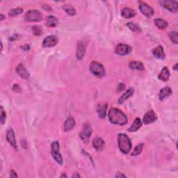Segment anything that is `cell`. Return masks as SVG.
Instances as JSON below:
<instances>
[{"mask_svg":"<svg viewBox=\"0 0 178 178\" xmlns=\"http://www.w3.org/2000/svg\"><path fill=\"white\" fill-rule=\"evenodd\" d=\"M141 126H142V121H141V120L140 118H136L134 120V121L133 122V123H132V125L130 126V127L129 128L128 131L130 132H137L141 127Z\"/></svg>","mask_w":178,"mask_h":178,"instance_id":"21","label":"cell"},{"mask_svg":"<svg viewBox=\"0 0 178 178\" xmlns=\"http://www.w3.org/2000/svg\"><path fill=\"white\" fill-rule=\"evenodd\" d=\"M22 49L25 50V51H27V50H29V45H25V46L22 47Z\"/></svg>","mask_w":178,"mask_h":178,"instance_id":"38","label":"cell"},{"mask_svg":"<svg viewBox=\"0 0 178 178\" xmlns=\"http://www.w3.org/2000/svg\"><path fill=\"white\" fill-rule=\"evenodd\" d=\"M169 37L171 41L175 44H177L178 43V37H177V31H173L169 34Z\"/></svg>","mask_w":178,"mask_h":178,"instance_id":"32","label":"cell"},{"mask_svg":"<svg viewBox=\"0 0 178 178\" xmlns=\"http://www.w3.org/2000/svg\"><path fill=\"white\" fill-rule=\"evenodd\" d=\"M10 177H13V178H17L18 176L17 173H16V171L14 170H11L10 172Z\"/></svg>","mask_w":178,"mask_h":178,"instance_id":"36","label":"cell"},{"mask_svg":"<svg viewBox=\"0 0 178 178\" xmlns=\"http://www.w3.org/2000/svg\"><path fill=\"white\" fill-rule=\"evenodd\" d=\"M156 120H157V116H156V114L153 110H150L145 114L143 118V123L147 125L155 122Z\"/></svg>","mask_w":178,"mask_h":178,"instance_id":"12","label":"cell"},{"mask_svg":"<svg viewBox=\"0 0 178 178\" xmlns=\"http://www.w3.org/2000/svg\"><path fill=\"white\" fill-rule=\"evenodd\" d=\"M25 17L29 22H40L43 20V15L38 10H30L25 13Z\"/></svg>","mask_w":178,"mask_h":178,"instance_id":"5","label":"cell"},{"mask_svg":"<svg viewBox=\"0 0 178 178\" xmlns=\"http://www.w3.org/2000/svg\"><path fill=\"white\" fill-rule=\"evenodd\" d=\"M121 15L125 18H131L136 16V13L134 10L129 8H124L122 10Z\"/></svg>","mask_w":178,"mask_h":178,"instance_id":"24","label":"cell"},{"mask_svg":"<svg viewBox=\"0 0 178 178\" xmlns=\"http://www.w3.org/2000/svg\"><path fill=\"white\" fill-rule=\"evenodd\" d=\"M51 154H52V157L54 158L59 164L62 165L63 164V157L60 153V146L59 143L58 141H54L52 143L51 146Z\"/></svg>","mask_w":178,"mask_h":178,"instance_id":"4","label":"cell"},{"mask_svg":"<svg viewBox=\"0 0 178 178\" xmlns=\"http://www.w3.org/2000/svg\"><path fill=\"white\" fill-rule=\"evenodd\" d=\"M173 69H174L175 70H177V63H176V64L174 65V68H173Z\"/></svg>","mask_w":178,"mask_h":178,"instance_id":"42","label":"cell"},{"mask_svg":"<svg viewBox=\"0 0 178 178\" xmlns=\"http://www.w3.org/2000/svg\"><path fill=\"white\" fill-rule=\"evenodd\" d=\"M31 30L33 31V34L35 36H41L43 34V28H42L41 26L39 25H35L34 26H32Z\"/></svg>","mask_w":178,"mask_h":178,"instance_id":"29","label":"cell"},{"mask_svg":"<svg viewBox=\"0 0 178 178\" xmlns=\"http://www.w3.org/2000/svg\"><path fill=\"white\" fill-rule=\"evenodd\" d=\"M108 119L114 125H125L127 123V117L121 110L116 108H111L108 111Z\"/></svg>","mask_w":178,"mask_h":178,"instance_id":"1","label":"cell"},{"mask_svg":"<svg viewBox=\"0 0 178 178\" xmlns=\"http://www.w3.org/2000/svg\"><path fill=\"white\" fill-rule=\"evenodd\" d=\"M161 4L171 12H177L178 10V4L176 1H162Z\"/></svg>","mask_w":178,"mask_h":178,"instance_id":"13","label":"cell"},{"mask_svg":"<svg viewBox=\"0 0 178 178\" xmlns=\"http://www.w3.org/2000/svg\"><path fill=\"white\" fill-rule=\"evenodd\" d=\"M43 8L45 9V10H47V11H50L51 9H52V8H51V7H48V6H47V5L45 6V7H43Z\"/></svg>","mask_w":178,"mask_h":178,"instance_id":"40","label":"cell"},{"mask_svg":"<svg viewBox=\"0 0 178 178\" xmlns=\"http://www.w3.org/2000/svg\"><path fill=\"white\" fill-rule=\"evenodd\" d=\"M73 177H80V176L79 174H75V175H74L73 176H72Z\"/></svg>","mask_w":178,"mask_h":178,"instance_id":"43","label":"cell"},{"mask_svg":"<svg viewBox=\"0 0 178 178\" xmlns=\"http://www.w3.org/2000/svg\"><path fill=\"white\" fill-rule=\"evenodd\" d=\"M75 126V120L72 117H69L68 118L65 120L63 125V129H64L65 132H68L73 129Z\"/></svg>","mask_w":178,"mask_h":178,"instance_id":"19","label":"cell"},{"mask_svg":"<svg viewBox=\"0 0 178 178\" xmlns=\"http://www.w3.org/2000/svg\"><path fill=\"white\" fill-rule=\"evenodd\" d=\"M126 177V176H125L124 174H122V173H118L116 176V177Z\"/></svg>","mask_w":178,"mask_h":178,"instance_id":"37","label":"cell"},{"mask_svg":"<svg viewBox=\"0 0 178 178\" xmlns=\"http://www.w3.org/2000/svg\"><path fill=\"white\" fill-rule=\"evenodd\" d=\"M21 143H22V146H23L25 148H26V146H27V143H26V141H25V143H23L22 140H21Z\"/></svg>","mask_w":178,"mask_h":178,"instance_id":"39","label":"cell"},{"mask_svg":"<svg viewBox=\"0 0 178 178\" xmlns=\"http://www.w3.org/2000/svg\"><path fill=\"white\" fill-rule=\"evenodd\" d=\"M118 143L120 151L124 154H128L132 150V142L128 136L120 133L118 136Z\"/></svg>","mask_w":178,"mask_h":178,"instance_id":"2","label":"cell"},{"mask_svg":"<svg viewBox=\"0 0 178 178\" xmlns=\"http://www.w3.org/2000/svg\"><path fill=\"white\" fill-rule=\"evenodd\" d=\"M125 89V85L123 83H120L117 87V91L120 92Z\"/></svg>","mask_w":178,"mask_h":178,"instance_id":"34","label":"cell"},{"mask_svg":"<svg viewBox=\"0 0 178 178\" xmlns=\"http://www.w3.org/2000/svg\"><path fill=\"white\" fill-rule=\"evenodd\" d=\"M152 54L156 58L159 59H164L165 58V53L164 48L161 46H158L152 50Z\"/></svg>","mask_w":178,"mask_h":178,"instance_id":"20","label":"cell"},{"mask_svg":"<svg viewBox=\"0 0 178 178\" xmlns=\"http://www.w3.org/2000/svg\"><path fill=\"white\" fill-rule=\"evenodd\" d=\"M4 18H5V16H4V15H3V14L0 15V20L2 21L4 19Z\"/></svg>","mask_w":178,"mask_h":178,"instance_id":"41","label":"cell"},{"mask_svg":"<svg viewBox=\"0 0 178 178\" xmlns=\"http://www.w3.org/2000/svg\"><path fill=\"white\" fill-rule=\"evenodd\" d=\"M154 21H155L156 26L160 29H164L168 26V23L166 21H165L163 19H160V18H156Z\"/></svg>","mask_w":178,"mask_h":178,"instance_id":"26","label":"cell"},{"mask_svg":"<svg viewBox=\"0 0 178 178\" xmlns=\"http://www.w3.org/2000/svg\"><path fill=\"white\" fill-rule=\"evenodd\" d=\"M61 177H67V176H65V175H63V176H61Z\"/></svg>","mask_w":178,"mask_h":178,"instance_id":"44","label":"cell"},{"mask_svg":"<svg viewBox=\"0 0 178 178\" xmlns=\"http://www.w3.org/2000/svg\"><path fill=\"white\" fill-rule=\"evenodd\" d=\"M90 70L93 75L98 77H103L105 75V70L101 63L97 61H92L90 64Z\"/></svg>","mask_w":178,"mask_h":178,"instance_id":"3","label":"cell"},{"mask_svg":"<svg viewBox=\"0 0 178 178\" xmlns=\"http://www.w3.org/2000/svg\"><path fill=\"white\" fill-rule=\"evenodd\" d=\"M134 89L133 88L128 89L126 90V92L125 93H123V94L119 98L118 100V104H123V102H125L127 100V99L130 98L131 96L134 94Z\"/></svg>","mask_w":178,"mask_h":178,"instance_id":"15","label":"cell"},{"mask_svg":"<svg viewBox=\"0 0 178 178\" xmlns=\"http://www.w3.org/2000/svg\"><path fill=\"white\" fill-rule=\"evenodd\" d=\"M86 51V44L84 41H79L77 44L76 56L77 59L81 60L84 58Z\"/></svg>","mask_w":178,"mask_h":178,"instance_id":"9","label":"cell"},{"mask_svg":"<svg viewBox=\"0 0 178 178\" xmlns=\"http://www.w3.org/2000/svg\"><path fill=\"white\" fill-rule=\"evenodd\" d=\"M6 118H7V114L4 110L3 109V107H1V123L2 124H4L6 121Z\"/></svg>","mask_w":178,"mask_h":178,"instance_id":"33","label":"cell"},{"mask_svg":"<svg viewBox=\"0 0 178 178\" xmlns=\"http://www.w3.org/2000/svg\"><path fill=\"white\" fill-rule=\"evenodd\" d=\"M131 51V47L129 46V45L126 44H123L120 43L116 46L115 52L117 54L121 56L126 55V54H129Z\"/></svg>","mask_w":178,"mask_h":178,"instance_id":"10","label":"cell"},{"mask_svg":"<svg viewBox=\"0 0 178 178\" xmlns=\"http://www.w3.org/2000/svg\"><path fill=\"white\" fill-rule=\"evenodd\" d=\"M127 26L132 31H134V32L141 31V28L139 27V26L137 25V24H134L133 22H129L127 23Z\"/></svg>","mask_w":178,"mask_h":178,"instance_id":"31","label":"cell"},{"mask_svg":"<svg viewBox=\"0 0 178 178\" xmlns=\"http://www.w3.org/2000/svg\"><path fill=\"white\" fill-rule=\"evenodd\" d=\"M170 75H170L169 70L167 68V67H164L162 69V70L161 71L160 74L159 75L158 78H159V79H160L161 81H166L169 79Z\"/></svg>","mask_w":178,"mask_h":178,"instance_id":"22","label":"cell"},{"mask_svg":"<svg viewBox=\"0 0 178 178\" xmlns=\"http://www.w3.org/2000/svg\"><path fill=\"white\" fill-rule=\"evenodd\" d=\"M107 107H108L107 103L99 104L98 106V108H97L98 114L100 118H104L106 117Z\"/></svg>","mask_w":178,"mask_h":178,"instance_id":"18","label":"cell"},{"mask_svg":"<svg viewBox=\"0 0 178 178\" xmlns=\"http://www.w3.org/2000/svg\"><path fill=\"white\" fill-rule=\"evenodd\" d=\"M13 90L16 92H20L21 91V88L18 84H14L13 86Z\"/></svg>","mask_w":178,"mask_h":178,"instance_id":"35","label":"cell"},{"mask_svg":"<svg viewBox=\"0 0 178 178\" xmlns=\"http://www.w3.org/2000/svg\"><path fill=\"white\" fill-rule=\"evenodd\" d=\"M173 93V90L170 88V87H164L162 89L159 93V98L160 100H164L166 98L169 97V96Z\"/></svg>","mask_w":178,"mask_h":178,"instance_id":"17","label":"cell"},{"mask_svg":"<svg viewBox=\"0 0 178 178\" xmlns=\"http://www.w3.org/2000/svg\"><path fill=\"white\" fill-rule=\"evenodd\" d=\"M92 131L93 129L91 125L89 123H84L80 132V138L81 140L84 141H88L92 134Z\"/></svg>","mask_w":178,"mask_h":178,"instance_id":"6","label":"cell"},{"mask_svg":"<svg viewBox=\"0 0 178 178\" xmlns=\"http://www.w3.org/2000/svg\"><path fill=\"white\" fill-rule=\"evenodd\" d=\"M143 146H144L143 143H140V144L137 145V146L134 147V149L133 151H132L131 155L135 156H138V155H140L141 152H142Z\"/></svg>","mask_w":178,"mask_h":178,"instance_id":"28","label":"cell"},{"mask_svg":"<svg viewBox=\"0 0 178 178\" xmlns=\"http://www.w3.org/2000/svg\"><path fill=\"white\" fill-rule=\"evenodd\" d=\"M6 138L8 142L11 144V146L13 147L14 149L17 150V143L16 140V137H15V133L13 129L9 128L7 132V135H6Z\"/></svg>","mask_w":178,"mask_h":178,"instance_id":"11","label":"cell"},{"mask_svg":"<svg viewBox=\"0 0 178 178\" xmlns=\"http://www.w3.org/2000/svg\"><path fill=\"white\" fill-rule=\"evenodd\" d=\"M129 67L132 70H144V65L140 61H132L129 63Z\"/></svg>","mask_w":178,"mask_h":178,"instance_id":"25","label":"cell"},{"mask_svg":"<svg viewBox=\"0 0 178 178\" xmlns=\"http://www.w3.org/2000/svg\"><path fill=\"white\" fill-rule=\"evenodd\" d=\"M23 12V9L21 8H13L9 11L8 15L10 17H13L16 16H18V15L21 14Z\"/></svg>","mask_w":178,"mask_h":178,"instance_id":"30","label":"cell"},{"mask_svg":"<svg viewBox=\"0 0 178 178\" xmlns=\"http://www.w3.org/2000/svg\"><path fill=\"white\" fill-rule=\"evenodd\" d=\"M59 24V20L56 17L49 16L46 18V25L50 27H55Z\"/></svg>","mask_w":178,"mask_h":178,"instance_id":"23","label":"cell"},{"mask_svg":"<svg viewBox=\"0 0 178 178\" xmlns=\"http://www.w3.org/2000/svg\"><path fill=\"white\" fill-rule=\"evenodd\" d=\"M138 4H139V10L144 16L147 17H150L152 16L154 13V10L150 6L143 2H139Z\"/></svg>","mask_w":178,"mask_h":178,"instance_id":"7","label":"cell"},{"mask_svg":"<svg viewBox=\"0 0 178 178\" xmlns=\"http://www.w3.org/2000/svg\"><path fill=\"white\" fill-rule=\"evenodd\" d=\"M59 42V38L56 36H48L45 38L43 42V47H52L55 46Z\"/></svg>","mask_w":178,"mask_h":178,"instance_id":"8","label":"cell"},{"mask_svg":"<svg viewBox=\"0 0 178 178\" xmlns=\"http://www.w3.org/2000/svg\"><path fill=\"white\" fill-rule=\"evenodd\" d=\"M63 10L65 11L66 13H68L69 16H75L76 14V10H75L73 7H72L70 4L63 6Z\"/></svg>","mask_w":178,"mask_h":178,"instance_id":"27","label":"cell"},{"mask_svg":"<svg viewBox=\"0 0 178 178\" xmlns=\"http://www.w3.org/2000/svg\"><path fill=\"white\" fill-rule=\"evenodd\" d=\"M93 146L97 151H102L105 146V143L102 138L96 137L93 140Z\"/></svg>","mask_w":178,"mask_h":178,"instance_id":"14","label":"cell"},{"mask_svg":"<svg viewBox=\"0 0 178 178\" xmlns=\"http://www.w3.org/2000/svg\"><path fill=\"white\" fill-rule=\"evenodd\" d=\"M16 72H17V73L22 78V79H29V74L28 73V72L26 71L25 66H24L22 63H20V64H19L17 66Z\"/></svg>","mask_w":178,"mask_h":178,"instance_id":"16","label":"cell"}]
</instances>
